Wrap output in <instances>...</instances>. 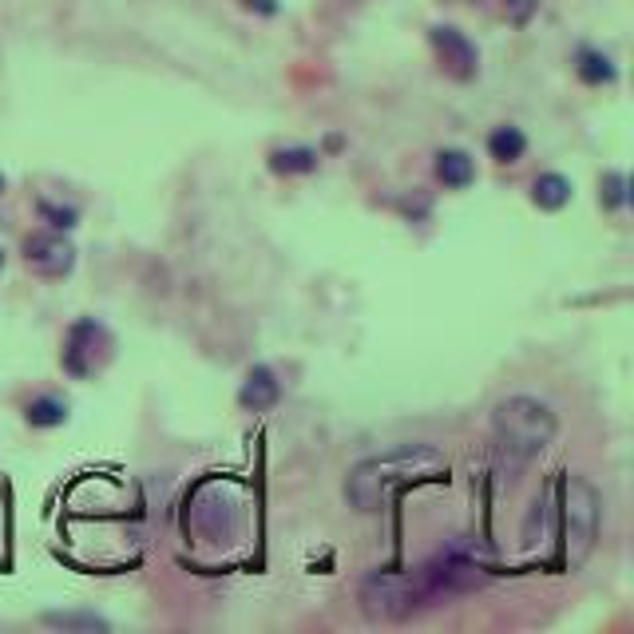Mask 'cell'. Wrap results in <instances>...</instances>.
Masks as SVG:
<instances>
[{"mask_svg":"<svg viewBox=\"0 0 634 634\" xmlns=\"http://www.w3.org/2000/svg\"><path fill=\"white\" fill-rule=\"evenodd\" d=\"M417 484H448V460L432 444H401L393 452L353 464V472L345 480V500L361 516H373L397 492L417 488Z\"/></svg>","mask_w":634,"mask_h":634,"instance_id":"obj_1","label":"cell"},{"mask_svg":"<svg viewBox=\"0 0 634 634\" xmlns=\"http://www.w3.org/2000/svg\"><path fill=\"white\" fill-rule=\"evenodd\" d=\"M555 432H559V421L551 405L528 393L504 397L492 413V444L508 472H520L531 460H539L543 448L555 440Z\"/></svg>","mask_w":634,"mask_h":634,"instance_id":"obj_2","label":"cell"},{"mask_svg":"<svg viewBox=\"0 0 634 634\" xmlns=\"http://www.w3.org/2000/svg\"><path fill=\"white\" fill-rule=\"evenodd\" d=\"M599 520H603V496L583 476H563L551 496V539H559V563L583 567L599 543Z\"/></svg>","mask_w":634,"mask_h":634,"instance_id":"obj_3","label":"cell"},{"mask_svg":"<svg viewBox=\"0 0 634 634\" xmlns=\"http://www.w3.org/2000/svg\"><path fill=\"white\" fill-rule=\"evenodd\" d=\"M417 571H421L424 587H428L432 607H440L448 599L480 591L492 579V551L480 539H456V543L440 547Z\"/></svg>","mask_w":634,"mask_h":634,"instance_id":"obj_4","label":"cell"},{"mask_svg":"<svg viewBox=\"0 0 634 634\" xmlns=\"http://www.w3.org/2000/svg\"><path fill=\"white\" fill-rule=\"evenodd\" d=\"M357 599L373 623H405L432 607L421 571H373L361 583Z\"/></svg>","mask_w":634,"mask_h":634,"instance_id":"obj_5","label":"cell"},{"mask_svg":"<svg viewBox=\"0 0 634 634\" xmlns=\"http://www.w3.org/2000/svg\"><path fill=\"white\" fill-rule=\"evenodd\" d=\"M24 262H28V270H36L40 278H64V274H72V266H76V250H72V242L60 238V234H32V238L24 242Z\"/></svg>","mask_w":634,"mask_h":634,"instance_id":"obj_6","label":"cell"},{"mask_svg":"<svg viewBox=\"0 0 634 634\" xmlns=\"http://www.w3.org/2000/svg\"><path fill=\"white\" fill-rule=\"evenodd\" d=\"M432 48H436L440 64H444L456 80H472V76H476L480 52H476V44H472L464 32H456V28L440 24V28H432Z\"/></svg>","mask_w":634,"mask_h":634,"instance_id":"obj_7","label":"cell"},{"mask_svg":"<svg viewBox=\"0 0 634 634\" xmlns=\"http://www.w3.org/2000/svg\"><path fill=\"white\" fill-rule=\"evenodd\" d=\"M107 341V329L96 321H80L68 333V349H64V369L72 377H92L96 373V345Z\"/></svg>","mask_w":634,"mask_h":634,"instance_id":"obj_8","label":"cell"},{"mask_svg":"<svg viewBox=\"0 0 634 634\" xmlns=\"http://www.w3.org/2000/svg\"><path fill=\"white\" fill-rule=\"evenodd\" d=\"M278 401H282V381H278V373H274L270 365H254V369L246 373L242 389H238V405H242L246 413H270Z\"/></svg>","mask_w":634,"mask_h":634,"instance_id":"obj_9","label":"cell"},{"mask_svg":"<svg viewBox=\"0 0 634 634\" xmlns=\"http://www.w3.org/2000/svg\"><path fill=\"white\" fill-rule=\"evenodd\" d=\"M436 179H440L448 191H464V187H472V183H476V163H472V155H468V151H460V147L440 151V155H436Z\"/></svg>","mask_w":634,"mask_h":634,"instance_id":"obj_10","label":"cell"},{"mask_svg":"<svg viewBox=\"0 0 634 634\" xmlns=\"http://www.w3.org/2000/svg\"><path fill=\"white\" fill-rule=\"evenodd\" d=\"M571 179L567 175H559V171H543L535 183H531V203L539 207V211H563L567 203H571Z\"/></svg>","mask_w":634,"mask_h":634,"instance_id":"obj_11","label":"cell"},{"mask_svg":"<svg viewBox=\"0 0 634 634\" xmlns=\"http://www.w3.org/2000/svg\"><path fill=\"white\" fill-rule=\"evenodd\" d=\"M488 155L496 163H520L528 155V135L520 127H512V123H504V127H496L488 135Z\"/></svg>","mask_w":634,"mask_h":634,"instance_id":"obj_12","label":"cell"},{"mask_svg":"<svg viewBox=\"0 0 634 634\" xmlns=\"http://www.w3.org/2000/svg\"><path fill=\"white\" fill-rule=\"evenodd\" d=\"M317 163H321V155L314 147H278L270 155V167L278 175H310V171H317Z\"/></svg>","mask_w":634,"mask_h":634,"instance_id":"obj_13","label":"cell"},{"mask_svg":"<svg viewBox=\"0 0 634 634\" xmlns=\"http://www.w3.org/2000/svg\"><path fill=\"white\" fill-rule=\"evenodd\" d=\"M40 623L44 627H56V631H107L111 623L100 619V615H84V611H48V615H40Z\"/></svg>","mask_w":634,"mask_h":634,"instance_id":"obj_14","label":"cell"},{"mask_svg":"<svg viewBox=\"0 0 634 634\" xmlns=\"http://www.w3.org/2000/svg\"><path fill=\"white\" fill-rule=\"evenodd\" d=\"M24 417H28L32 428H60L68 421V405L60 397H36V401H28Z\"/></svg>","mask_w":634,"mask_h":634,"instance_id":"obj_15","label":"cell"},{"mask_svg":"<svg viewBox=\"0 0 634 634\" xmlns=\"http://www.w3.org/2000/svg\"><path fill=\"white\" fill-rule=\"evenodd\" d=\"M627 187H631V183H627L623 171H607L603 183H599V203H603L607 211H623V207L631 203V191H627Z\"/></svg>","mask_w":634,"mask_h":634,"instance_id":"obj_16","label":"cell"},{"mask_svg":"<svg viewBox=\"0 0 634 634\" xmlns=\"http://www.w3.org/2000/svg\"><path fill=\"white\" fill-rule=\"evenodd\" d=\"M579 76L587 84H611L615 80V64L599 52H579Z\"/></svg>","mask_w":634,"mask_h":634,"instance_id":"obj_17","label":"cell"},{"mask_svg":"<svg viewBox=\"0 0 634 634\" xmlns=\"http://www.w3.org/2000/svg\"><path fill=\"white\" fill-rule=\"evenodd\" d=\"M40 214H44L56 230H72V226H76V211H72V207H52V203H40Z\"/></svg>","mask_w":634,"mask_h":634,"instance_id":"obj_18","label":"cell"},{"mask_svg":"<svg viewBox=\"0 0 634 634\" xmlns=\"http://www.w3.org/2000/svg\"><path fill=\"white\" fill-rule=\"evenodd\" d=\"M535 4H539V0H508V16H512V24H528L531 12H535Z\"/></svg>","mask_w":634,"mask_h":634,"instance_id":"obj_19","label":"cell"},{"mask_svg":"<svg viewBox=\"0 0 634 634\" xmlns=\"http://www.w3.org/2000/svg\"><path fill=\"white\" fill-rule=\"evenodd\" d=\"M0 195H4V175H0Z\"/></svg>","mask_w":634,"mask_h":634,"instance_id":"obj_20","label":"cell"},{"mask_svg":"<svg viewBox=\"0 0 634 634\" xmlns=\"http://www.w3.org/2000/svg\"><path fill=\"white\" fill-rule=\"evenodd\" d=\"M0 266H4V254H0Z\"/></svg>","mask_w":634,"mask_h":634,"instance_id":"obj_21","label":"cell"}]
</instances>
